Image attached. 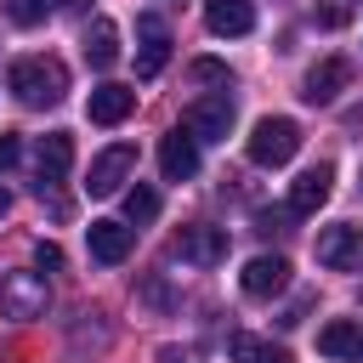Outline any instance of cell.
<instances>
[{
	"mask_svg": "<svg viewBox=\"0 0 363 363\" xmlns=\"http://www.w3.org/2000/svg\"><path fill=\"white\" fill-rule=\"evenodd\" d=\"M6 79H11L17 102H28V108H57L68 96V68L57 57H17Z\"/></svg>",
	"mask_w": 363,
	"mask_h": 363,
	"instance_id": "1",
	"label": "cell"
},
{
	"mask_svg": "<svg viewBox=\"0 0 363 363\" xmlns=\"http://www.w3.org/2000/svg\"><path fill=\"white\" fill-rule=\"evenodd\" d=\"M244 153H250V164L278 170V164H289V159L301 153V125H295V119H284V113H267V119H255V130H250Z\"/></svg>",
	"mask_w": 363,
	"mask_h": 363,
	"instance_id": "2",
	"label": "cell"
},
{
	"mask_svg": "<svg viewBox=\"0 0 363 363\" xmlns=\"http://www.w3.org/2000/svg\"><path fill=\"white\" fill-rule=\"evenodd\" d=\"M45 306H51V289L40 272H6L0 278V318L28 323V318H45Z\"/></svg>",
	"mask_w": 363,
	"mask_h": 363,
	"instance_id": "3",
	"label": "cell"
},
{
	"mask_svg": "<svg viewBox=\"0 0 363 363\" xmlns=\"http://www.w3.org/2000/svg\"><path fill=\"white\" fill-rule=\"evenodd\" d=\"M182 130H187L193 142H227V130H233V96H227V91H216V96L187 102Z\"/></svg>",
	"mask_w": 363,
	"mask_h": 363,
	"instance_id": "4",
	"label": "cell"
},
{
	"mask_svg": "<svg viewBox=\"0 0 363 363\" xmlns=\"http://www.w3.org/2000/svg\"><path fill=\"white\" fill-rule=\"evenodd\" d=\"M136 170V147L130 142H113V147H102L96 159H91V199H113L119 187H125V176Z\"/></svg>",
	"mask_w": 363,
	"mask_h": 363,
	"instance_id": "5",
	"label": "cell"
},
{
	"mask_svg": "<svg viewBox=\"0 0 363 363\" xmlns=\"http://www.w3.org/2000/svg\"><path fill=\"white\" fill-rule=\"evenodd\" d=\"M318 267L363 272V227H323L318 233Z\"/></svg>",
	"mask_w": 363,
	"mask_h": 363,
	"instance_id": "6",
	"label": "cell"
},
{
	"mask_svg": "<svg viewBox=\"0 0 363 363\" xmlns=\"http://www.w3.org/2000/svg\"><path fill=\"white\" fill-rule=\"evenodd\" d=\"M136 40H142V51H136V74L153 79V74L170 62V28H164V17L142 11V17H136Z\"/></svg>",
	"mask_w": 363,
	"mask_h": 363,
	"instance_id": "7",
	"label": "cell"
},
{
	"mask_svg": "<svg viewBox=\"0 0 363 363\" xmlns=\"http://www.w3.org/2000/svg\"><path fill=\"white\" fill-rule=\"evenodd\" d=\"M176 261H193V267H216L227 261V233L221 227H182V238L170 244Z\"/></svg>",
	"mask_w": 363,
	"mask_h": 363,
	"instance_id": "8",
	"label": "cell"
},
{
	"mask_svg": "<svg viewBox=\"0 0 363 363\" xmlns=\"http://www.w3.org/2000/svg\"><path fill=\"white\" fill-rule=\"evenodd\" d=\"M284 284H289V261H284V255H255V261H244V272H238V289H244L250 301H272Z\"/></svg>",
	"mask_w": 363,
	"mask_h": 363,
	"instance_id": "9",
	"label": "cell"
},
{
	"mask_svg": "<svg viewBox=\"0 0 363 363\" xmlns=\"http://www.w3.org/2000/svg\"><path fill=\"white\" fill-rule=\"evenodd\" d=\"M346 85H352V62H346V57H323V62H312V68H306L301 96H306V102H335Z\"/></svg>",
	"mask_w": 363,
	"mask_h": 363,
	"instance_id": "10",
	"label": "cell"
},
{
	"mask_svg": "<svg viewBox=\"0 0 363 363\" xmlns=\"http://www.w3.org/2000/svg\"><path fill=\"white\" fill-rule=\"evenodd\" d=\"M159 170H164V182H193V176H199V142H193L182 125L159 142Z\"/></svg>",
	"mask_w": 363,
	"mask_h": 363,
	"instance_id": "11",
	"label": "cell"
},
{
	"mask_svg": "<svg viewBox=\"0 0 363 363\" xmlns=\"http://www.w3.org/2000/svg\"><path fill=\"white\" fill-rule=\"evenodd\" d=\"M329 193H335V164H323V159H318L312 170H301V176H295V187H289V216H312Z\"/></svg>",
	"mask_w": 363,
	"mask_h": 363,
	"instance_id": "12",
	"label": "cell"
},
{
	"mask_svg": "<svg viewBox=\"0 0 363 363\" xmlns=\"http://www.w3.org/2000/svg\"><path fill=\"white\" fill-rule=\"evenodd\" d=\"M85 244H91V261H102V267H119V261L130 255L136 233H130L125 221H91V227H85Z\"/></svg>",
	"mask_w": 363,
	"mask_h": 363,
	"instance_id": "13",
	"label": "cell"
},
{
	"mask_svg": "<svg viewBox=\"0 0 363 363\" xmlns=\"http://www.w3.org/2000/svg\"><path fill=\"white\" fill-rule=\"evenodd\" d=\"M318 352L335 357V363H363V323H352V318H329V323L318 329Z\"/></svg>",
	"mask_w": 363,
	"mask_h": 363,
	"instance_id": "14",
	"label": "cell"
},
{
	"mask_svg": "<svg viewBox=\"0 0 363 363\" xmlns=\"http://www.w3.org/2000/svg\"><path fill=\"white\" fill-rule=\"evenodd\" d=\"M34 164H40V187L62 182V176L74 170V136H68V130H45L40 147H34Z\"/></svg>",
	"mask_w": 363,
	"mask_h": 363,
	"instance_id": "15",
	"label": "cell"
},
{
	"mask_svg": "<svg viewBox=\"0 0 363 363\" xmlns=\"http://www.w3.org/2000/svg\"><path fill=\"white\" fill-rule=\"evenodd\" d=\"M130 108H136V91L130 85H96L91 91V102H85V113H91V125H125L130 119Z\"/></svg>",
	"mask_w": 363,
	"mask_h": 363,
	"instance_id": "16",
	"label": "cell"
},
{
	"mask_svg": "<svg viewBox=\"0 0 363 363\" xmlns=\"http://www.w3.org/2000/svg\"><path fill=\"white\" fill-rule=\"evenodd\" d=\"M204 23H210V34L238 40V34L255 28V6H250V0H210V6H204Z\"/></svg>",
	"mask_w": 363,
	"mask_h": 363,
	"instance_id": "17",
	"label": "cell"
},
{
	"mask_svg": "<svg viewBox=\"0 0 363 363\" xmlns=\"http://www.w3.org/2000/svg\"><path fill=\"white\" fill-rule=\"evenodd\" d=\"M85 62L91 68H113L119 62V23L113 17H91V28H85Z\"/></svg>",
	"mask_w": 363,
	"mask_h": 363,
	"instance_id": "18",
	"label": "cell"
},
{
	"mask_svg": "<svg viewBox=\"0 0 363 363\" xmlns=\"http://www.w3.org/2000/svg\"><path fill=\"white\" fill-rule=\"evenodd\" d=\"M227 357H233V363H289V352H284L278 340H261V335H250V329L227 335Z\"/></svg>",
	"mask_w": 363,
	"mask_h": 363,
	"instance_id": "19",
	"label": "cell"
},
{
	"mask_svg": "<svg viewBox=\"0 0 363 363\" xmlns=\"http://www.w3.org/2000/svg\"><path fill=\"white\" fill-rule=\"evenodd\" d=\"M159 216V193L147 187V182H136L130 193H125V221H136V227H147Z\"/></svg>",
	"mask_w": 363,
	"mask_h": 363,
	"instance_id": "20",
	"label": "cell"
},
{
	"mask_svg": "<svg viewBox=\"0 0 363 363\" xmlns=\"http://www.w3.org/2000/svg\"><path fill=\"white\" fill-rule=\"evenodd\" d=\"M6 6V17L17 23V28H34V23H45V11H51V0H0Z\"/></svg>",
	"mask_w": 363,
	"mask_h": 363,
	"instance_id": "21",
	"label": "cell"
},
{
	"mask_svg": "<svg viewBox=\"0 0 363 363\" xmlns=\"http://www.w3.org/2000/svg\"><path fill=\"white\" fill-rule=\"evenodd\" d=\"M352 11H357L352 0H318V23H323V28H346Z\"/></svg>",
	"mask_w": 363,
	"mask_h": 363,
	"instance_id": "22",
	"label": "cell"
},
{
	"mask_svg": "<svg viewBox=\"0 0 363 363\" xmlns=\"http://www.w3.org/2000/svg\"><path fill=\"white\" fill-rule=\"evenodd\" d=\"M193 79H199V85H227L233 74H227V62H216V57H199V62H193Z\"/></svg>",
	"mask_w": 363,
	"mask_h": 363,
	"instance_id": "23",
	"label": "cell"
},
{
	"mask_svg": "<svg viewBox=\"0 0 363 363\" xmlns=\"http://www.w3.org/2000/svg\"><path fill=\"white\" fill-rule=\"evenodd\" d=\"M17 159H23V142H17L11 130H0V170H11Z\"/></svg>",
	"mask_w": 363,
	"mask_h": 363,
	"instance_id": "24",
	"label": "cell"
},
{
	"mask_svg": "<svg viewBox=\"0 0 363 363\" xmlns=\"http://www.w3.org/2000/svg\"><path fill=\"white\" fill-rule=\"evenodd\" d=\"M34 261H40V267H51V272H57V267H62V250H57V244H40V250H34Z\"/></svg>",
	"mask_w": 363,
	"mask_h": 363,
	"instance_id": "25",
	"label": "cell"
},
{
	"mask_svg": "<svg viewBox=\"0 0 363 363\" xmlns=\"http://www.w3.org/2000/svg\"><path fill=\"white\" fill-rule=\"evenodd\" d=\"M6 210H11V193H6V187H0V216H6Z\"/></svg>",
	"mask_w": 363,
	"mask_h": 363,
	"instance_id": "26",
	"label": "cell"
},
{
	"mask_svg": "<svg viewBox=\"0 0 363 363\" xmlns=\"http://www.w3.org/2000/svg\"><path fill=\"white\" fill-rule=\"evenodd\" d=\"M51 6H85V0H51Z\"/></svg>",
	"mask_w": 363,
	"mask_h": 363,
	"instance_id": "27",
	"label": "cell"
},
{
	"mask_svg": "<svg viewBox=\"0 0 363 363\" xmlns=\"http://www.w3.org/2000/svg\"><path fill=\"white\" fill-rule=\"evenodd\" d=\"M357 187H363V182H357Z\"/></svg>",
	"mask_w": 363,
	"mask_h": 363,
	"instance_id": "28",
	"label": "cell"
}]
</instances>
